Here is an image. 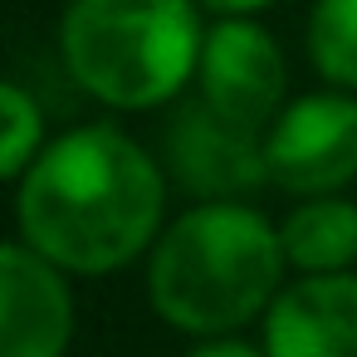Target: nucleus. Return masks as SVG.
Listing matches in <instances>:
<instances>
[{
	"label": "nucleus",
	"instance_id": "1",
	"mask_svg": "<svg viewBox=\"0 0 357 357\" xmlns=\"http://www.w3.org/2000/svg\"><path fill=\"white\" fill-rule=\"evenodd\" d=\"M162 172L118 128L89 123L54 137L20 181V235L74 274L137 259L162 225Z\"/></svg>",
	"mask_w": 357,
	"mask_h": 357
},
{
	"label": "nucleus",
	"instance_id": "2",
	"mask_svg": "<svg viewBox=\"0 0 357 357\" xmlns=\"http://www.w3.org/2000/svg\"><path fill=\"white\" fill-rule=\"evenodd\" d=\"M284 259V240L259 211L206 201L157 240L147 294L172 328L220 337L274 303Z\"/></svg>",
	"mask_w": 357,
	"mask_h": 357
},
{
	"label": "nucleus",
	"instance_id": "3",
	"mask_svg": "<svg viewBox=\"0 0 357 357\" xmlns=\"http://www.w3.org/2000/svg\"><path fill=\"white\" fill-rule=\"evenodd\" d=\"M201 45L191 0H74L59 25L74 84L128 113L176 98L201 64Z\"/></svg>",
	"mask_w": 357,
	"mask_h": 357
},
{
	"label": "nucleus",
	"instance_id": "4",
	"mask_svg": "<svg viewBox=\"0 0 357 357\" xmlns=\"http://www.w3.org/2000/svg\"><path fill=\"white\" fill-rule=\"evenodd\" d=\"M269 181L294 196H328L357 176V98L308 93L289 103L264 137Z\"/></svg>",
	"mask_w": 357,
	"mask_h": 357
},
{
	"label": "nucleus",
	"instance_id": "5",
	"mask_svg": "<svg viewBox=\"0 0 357 357\" xmlns=\"http://www.w3.org/2000/svg\"><path fill=\"white\" fill-rule=\"evenodd\" d=\"M196 74H201L206 103L245 128L269 123V113L279 108L284 84H289L274 35L259 30L250 15H220V25L201 45Z\"/></svg>",
	"mask_w": 357,
	"mask_h": 357
},
{
	"label": "nucleus",
	"instance_id": "6",
	"mask_svg": "<svg viewBox=\"0 0 357 357\" xmlns=\"http://www.w3.org/2000/svg\"><path fill=\"white\" fill-rule=\"evenodd\" d=\"M74 337V294L50 255L0 245V357H64Z\"/></svg>",
	"mask_w": 357,
	"mask_h": 357
},
{
	"label": "nucleus",
	"instance_id": "7",
	"mask_svg": "<svg viewBox=\"0 0 357 357\" xmlns=\"http://www.w3.org/2000/svg\"><path fill=\"white\" fill-rule=\"evenodd\" d=\"M269 357H357V274L323 269L279 289L264 308Z\"/></svg>",
	"mask_w": 357,
	"mask_h": 357
},
{
	"label": "nucleus",
	"instance_id": "8",
	"mask_svg": "<svg viewBox=\"0 0 357 357\" xmlns=\"http://www.w3.org/2000/svg\"><path fill=\"white\" fill-rule=\"evenodd\" d=\"M167 157H172L181 186L206 201H230V196H245L259 181H269V162H264V147L255 142V128L230 123L211 103H191L176 113Z\"/></svg>",
	"mask_w": 357,
	"mask_h": 357
},
{
	"label": "nucleus",
	"instance_id": "9",
	"mask_svg": "<svg viewBox=\"0 0 357 357\" xmlns=\"http://www.w3.org/2000/svg\"><path fill=\"white\" fill-rule=\"evenodd\" d=\"M284 255L289 264H298L303 274H323V269H347L357 259V206L328 196H313L308 206H298L284 230Z\"/></svg>",
	"mask_w": 357,
	"mask_h": 357
},
{
	"label": "nucleus",
	"instance_id": "10",
	"mask_svg": "<svg viewBox=\"0 0 357 357\" xmlns=\"http://www.w3.org/2000/svg\"><path fill=\"white\" fill-rule=\"evenodd\" d=\"M308 54L337 89H357V0H318L308 20Z\"/></svg>",
	"mask_w": 357,
	"mask_h": 357
},
{
	"label": "nucleus",
	"instance_id": "11",
	"mask_svg": "<svg viewBox=\"0 0 357 357\" xmlns=\"http://www.w3.org/2000/svg\"><path fill=\"white\" fill-rule=\"evenodd\" d=\"M40 137H45V118H40L35 98L0 79V181L35 162Z\"/></svg>",
	"mask_w": 357,
	"mask_h": 357
},
{
	"label": "nucleus",
	"instance_id": "12",
	"mask_svg": "<svg viewBox=\"0 0 357 357\" xmlns=\"http://www.w3.org/2000/svg\"><path fill=\"white\" fill-rule=\"evenodd\" d=\"M186 357H269V352H259V347H250V342H235V337H211V342H201L196 352H186Z\"/></svg>",
	"mask_w": 357,
	"mask_h": 357
},
{
	"label": "nucleus",
	"instance_id": "13",
	"mask_svg": "<svg viewBox=\"0 0 357 357\" xmlns=\"http://www.w3.org/2000/svg\"><path fill=\"white\" fill-rule=\"evenodd\" d=\"M206 10H215V15H259V10H269L274 0H201Z\"/></svg>",
	"mask_w": 357,
	"mask_h": 357
}]
</instances>
